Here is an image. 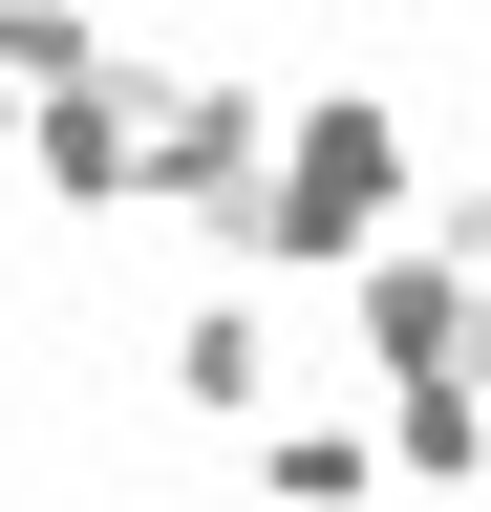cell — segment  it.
Here are the masks:
<instances>
[{
  "label": "cell",
  "mask_w": 491,
  "mask_h": 512,
  "mask_svg": "<svg viewBox=\"0 0 491 512\" xmlns=\"http://www.w3.org/2000/svg\"><path fill=\"white\" fill-rule=\"evenodd\" d=\"M235 448H257V491H278V512H363V491H385V406H363V427H278V406H257Z\"/></svg>",
  "instance_id": "cell-6"
},
{
  "label": "cell",
  "mask_w": 491,
  "mask_h": 512,
  "mask_svg": "<svg viewBox=\"0 0 491 512\" xmlns=\"http://www.w3.org/2000/svg\"><path fill=\"white\" fill-rule=\"evenodd\" d=\"M342 342H363V384H427V363H491V278L449 235H385L342 278Z\"/></svg>",
  "instance_id": "cell-4"
},
{
  "label": "cell",
  "mask_w": 491,
  "mask_h": 512,
  "mask_svg": "<svg viewBox=\"0 0 491 512\" xmlns=\"http://www.w3.org/2000/svg\"><path fill=\"white\" fill-rule=\"evenodd\" d=\"M470 512H491V491H470Z\"/></svg>",
  "instance_id": "cell-9"
},
{
  "label": "cell",
  "mask_w": 491,
  "mask_h": 512,
  "mask_svg": "<svg viewBox=\"0 0 491 512\" xmlns=\"http://www.w3.org/2000/svg\"><path fill=\"white\" fill-rule=\"evenodd\" d=\"M278 86H235V64H171L150 86V214L193 235V256H257V192H278Z\"/></svg>",
  "instance_id": "cell-2"
},
{
  "label": "cell",
  "mask_w": 491,
  "mask_h": 512,
  "mask_svg": "<svg viewBox=\"0 0 491 512\" xmlns=\"http://www.w3.org/2000/svg\"><path fill=\"white\" fill-rule=\"evenodd\" d=\"M427 235H449L470 278H491V171H449V192H427Z\"/></svg>",
  "instance_id": "cell-8"
},
{
  "label": "cell",
  "mask_w": 491,
  "mask_h": 512,
  "mask_svg": "<svg viewBox=\"0 0 491 512\" xmlns=\"http://www.w3.org/2000/svg\"><path fill=\"white\" fill-rule=\"evenodd\" d=\"M150 86H171V64H150V43H107L86 86H43V107H22L43 214H150Z\"/></svg>",
  "instance_id": "cell-3"
},
{
  "label": "cell",
  "mask_w": 491,
  "mask_h": 512,
  "mask_svg": "<svg viewBox=\"0 0 491 512\" xmlns=\"http://www.w3.org/2000/svg\"><path fill=\"white\" fill-rule=\"evenodd\" d=\"M171 406H193V427H257L278 406V278H257V256H214V299L171 320Z\"/></svg>",
  "instance_id": "cell-5"
},
{
  "label": "cell",
  "mask_w": 491,
  "mask_h": 512,
  "mask_svg": "<svg viewBox=\"0 0 491 512\" xmlns=\"http://www.w3.org/2000/svg\"><path fill=\"white\" fill-rule=\"evenodd\" d=\"M0 64H22V86H86L107 22H86V0H0Z\"/></svg>",
  "instance_id": "cell-7"
},
{
  "label": "cell",
  "mask_w": 491,
  "mask_h": 512,
  "mask_svg": "<svg viewBox=\"0 0 491 512\" xmlns=\"http://www.w3.org/2000/svg\"><path fill=\"white\" fill-rule=\"evenodd\" d=\"M385 235H427V128L385 86H321L278 128V192H257V278H363Z\"/></svg>",
  "instance_id": "cell-1"
}]
</instances>
